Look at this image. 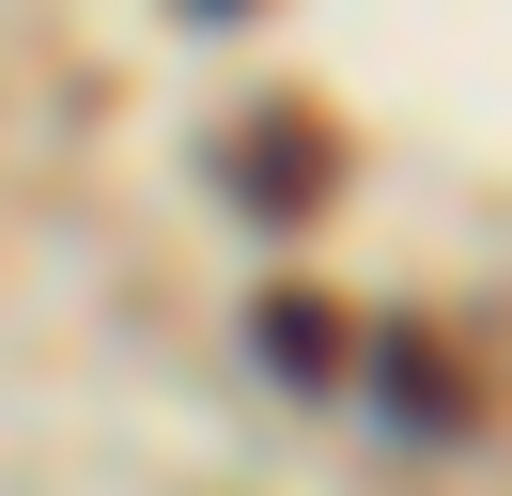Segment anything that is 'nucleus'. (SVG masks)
Masks as SVG:
<instances>
[{
    "label": "nucleus",
    "mask_w": 512,
    "mask_h": 496,
    "mask_svg": "<svg viewBox=\"0 0 512 496\" xmlns=\"http://www.w3.org/2000/svg\"><path fill=\"white\" fill-rule=\"evenodd\" d=\"M388 403H404L419 434H466V419H481V388H466V372H435V326H404V341H388Z\"/></svg>",
    "instance_id": "3"
},
{
    "label": "nucleus",
    "mask_w": 512,
    "mask_h": 496,
    "mask_svg": "<svg viewBox=\"0 0 512 496\" xmlns=\"http://www.w3.org/2000/svg\"><path fill=\"white\" fill-rule=\"evenodd\" d=\"M187 16H249V0H187Z\"/></svg>",
    "instance_id": "4"
},
{
    "label": "nucleus",
    "mask_w": 512,
    "mask_h": 496,
    "mask_svg": "<svg viewBox=\"0 0 512 496\" xmlns=\"http://www.w3.org/2000/svg\"><path fill=\"white\" fill-rule=\"evenodd\" d=\"M326 171H342V140H326L311 109H264L249 140H233V202H249V217H311Z\"/></svg>",
    "instance_id": "1"
},
{
    "label": "nucleus",
    "mask_w": 512,
    "mask_h": 496,
    "mask_svg": "<svg viewBox=\"0 0 512 496\" xmlns=\"http://www.w3.org/2000/svg\"><path fill=\"white\" fill-rule=\"evenodd\" d=\"M249 341H264V372H280V388H342V372H357V326H342L326 295H264Z\"/></svg>",
    "instance_id": "2"
}]
</instances>
